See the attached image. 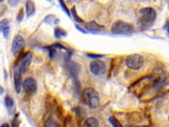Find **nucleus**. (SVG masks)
I'll use <instances>...</instances> for the list:
<instances>
[{
	"mask_svg": "<svg viewBox=\"0 0 169 127\" xmlns=\"http://www.w3.org/2000/svg\"><path fill=\"white\" fill-rule=\"evenodd\" d=\"M24 18V10H23V8L21 7L19 11V12L17 13V20L18 22H21V21H23Z\"/></svg>",
	"mask_w": 169,
	"mask_h": 127,
	"instance_id": "obj_22",
	"label": "nucleus"
},
{
	"mask_svg": "<svg viewBox=\"0 0 169 127\" xmlns=\"http://www.w3.org/2000/svg\"><path fill=\"white\" fill-rule=\"evenodd\" d=\"M70 70H71V73L72 75L75 77V76H78V73H79V66L78 64H77L75 62H71L70 63Z\"/></svg>",
	"mask_w": 169,
	"mask_h": 127,
	"instance_id": "obj_15",
	"label": "nucleus"
},
{
	"mask_svg": "<svg viewBox=\"0 0 169 127\" xmlns=\"http://www.w3.org/2000/svg\"><path fill=\"white\" fill-rule=\"evenodd\" d=\"M22 86L25 92L29 95H33L38 89L37 83L34 78H28L22 83Z\"/></svg>",
	"mask_w": 169,
	"mask_h": 127,
	"instance_id": "obj_8",
	"label": "nucleus"
},
{
	"mask_svg": "<svg viewBox=\"0 0 169 127\" xmlns=\"http://www.w3.org/2000/svg\"><path fill=\"white\" fill-rule=\"evenodd\" d=\"M26 15H27L28 17H33V16L35 14V12H36L35 4L33 1H32V0H27V2H26Z\"/></svg>",
	"mask_w": 169,
	"mask_h": 127,
	"instance_id": "obj_12",
	"label": "nucleus"
},
{
	"mask_svg": "<svg viewBox=\"0 0 169 127\" xmlns=\"http://www.w3.org/2000/svg\"><path fill=\"white\" fill-rule=\"evenodd\" d=\"M3 92H4V89L3 87L0 86V95H2L3 93Z\"/></svg>",
	"mask_w": 169,
	"mask_h": 127,
	"instance_id": "obj_25",
	"label": "nucleus"
},
{
	"mask_svg": "<svg viewBox=\"0 0 169 127\" xmlns=\"http://www.w3.org/2000/svg\"><path fill=\"white\" fill-rule=\"evenodd\" d=\"M84 28H85L89 31H93V32H99L102 31L104 29V26L98 24L96 21H89L86 23H84Z\"/></svg>",
	"mask_w": 169,
	"mask_h": 127,
	"instance_id": "obj_11",
	"label": "nucleus"
},
{
	"mask_svg": "<svg viewBox=\"0 0 169 127\" xmlns=\"http://www.w3.org/2000/svg\"><path fill=\"white\" fill-rule=\"evenodd\" d=\"M67 32L61 27H56L54 29V35L56 38H61V37H66L67 36Z\"/></svg>",
	"mask_w": 169,
	"mask_h": 127,
	"instance_id": "obj_14",
	"label": "nucleus"
},
{
	"mask_svg": "<svg viewBox=\"0 0 169 127\" xmlns=\"http://www.w3.org/2000/svg\"><path fill=\"white\" fill-rule=\"evenodd\" d=\"M12 127H19V121L18 120L17 117H15L12 121Z\"/></svg>",
	"mask_w": 169,
	"mask_h": 127,
	"instance_id": "obj_23",
	"label": "nucleus"
},
{
	"mask_svg": "<svg viewBox=\"0 0 169 127\" xmlns=\"http://www.w3.org/2000/svg\"><path fill=\"white\" fill-rule=\"evenodd\" d=\"M144 60L143 56L139 54H131L127 56L125 64L130 70H139L144 66Z\"/></svg>",
	"mask_w": 169,
	"mask_h": 127,
	"instance_id": "obj_4",
	"label": "nucleus"
},
{
	"mask_svg": "<svg viewBox=\"0 0 169 127\" xmlns=\"http://www.w3.org/2000/svg\"><path fill=\"white\" fill-rule=\"evenodd\" d=\"M75 26H76V29H77L78 31H79L80 32H81V33H84V34H87V32L85 30H84V29L81 28V26H78L77 25H76Z\"/></svg>",
	"mask_w": 169,
	"mask_h": 127,
	"instance_id": "obj_24",
	"label": "nucleus"
},
{
	"mask_svg": "<svg viewBox=\"0 0 169 127\" xmlns=\"http://www.w3.org/2000/svg\"><path fill=\"white\" fill-rule=\"evenodd\" d=\"M59 2L60 3V5H61V7L62 8V9L63 10V12H64L67 15H68V17H71V15H70V11H69L67 7L66 6V5L64 2V1H63V0H59Z\"/></svg>",
	"mask_w": 169,
	"mask_h": 127,
	"instance_id": "obj_20",
	"label": "nucleus"
},
{
	"mask_svg": "<svg viewBox=\"0 0 169 127\" xmlns=\"http://www.w3.org/2000/svg\"><path fill=\"white\" fill-rule=\"evenodd\" d=\"M99 122L94 117H89L84 122V127H98Z\"/></svg>",
	"mask_w": 169,
	"mask_h": 127,
	"instance_id": "obj_13",
	"label": "nucleus"
},
{
	"mask_svg": "<svg viewBox=\"0 0 169 127\" xmlns=\"http://www.w3.org/2000/svg\"><path fill=\"white\" fill-rule=\"evenodd\" d=\"M82 97L84 102L89 108L97 109L100 105V98L98 93L93 87H87L83 90Z\"/></svg>",
	"mask_w": 169,
	"mask_h": 127,
	"instance_id": "obj_1",
	"label": "nucleus"
},
{
	"mask_svg": "<svg viewBox=\"0 0 169 127\" xmlns=\"http://www.w3.org/2000/svg\"><path fill=\"white\" fill-rule=\"evenodd\" d=\"M0 31L5 39L8 38L10 33V23L8 19H3L0 21Z\"/></svg>",
	"mask_w": 169,
	"mask_h": 127,
	"instance_id": "obj_10",
	"label": "nucleus"
},
{
	"mask_svg": "<svg viewBox=\"0 0 169 127\" xmlns=\"http://www.w3.org/2000/svg\"><path fill=\"white\" fill-rule=\"evenodd\" d=\"M22 73H21L19 66L17 64H15L13 68V79H14V86L15 91L17 93L21 92V87L23 83V77Z\"/></svg>",
	"mask_w": 169,
	"mask_h": 127,
	"instance_id": "obj_9",
	"label": "nucleus"
},
{
	"mask_svg": "<svg viewBox=\"0 0 169 127\" xmlns=\"http://www.w3.org/2000/svg\"><path fill=\"white\" fill-rule=\"evenodd\" d=\"M4 101H5V106H6V107L7 109H11L13 107V106L14 105V101H13V99L9 95H6L5 97V99H4Z\"/></svg>",
	"mask_w": 169,
	"mask_h": 127,
	"instance_id": "obj_18",
	"label": "nucleus"
},
{
	"mask_svg": "<svg viewBox=\"0 0 169 127\" xmlns=\"http://www.w3.org/2000/svg\"><path fill=\"white\" fill-rule=\"evenodd\" d=\"M3 2V0H0V2Z\"/></svg>",
	"mask_w": 169,
	"mask_h": 127,
	"instance_id": "obj_28",
	"label": "nucleus"
},
{
	"mask_svg": "<svg viewBox=\"0 0 169 127\" xmlns=\"http://www.w3.org/2000/svg\"><path fill=\"white\" fill-rule=\"evenodd\" d=\"M87 56L89 58H91V59H94V60H98V59H99V58H101L104 56L103 54H94V53H88V54H87Z\"/></svg>",
	"mask_w": 169,
	"mask_h": 127,
	"instance_id": "obj_21",
	"label": "nucleus"
},
{
	"mask_svg": "<svg viewBox=\"0 0 169 127\" xmlns=\"http://www.w3.org/2000/svg\"><path fill=\"white\" fill-rule=\"evenodd\" d=\"M140 23L143 26H151L156 17L155 10L152 7H144L140 9Z\"/></svg>",
	"mask_w": 169,
	"mask_h": 127,
	"instance_id": "obj_3",
	"label": "nucleus"
},
{
	"mask_svg": "<svg viewBox=\"0 0 169 127\" xmlns=\"http://www.w3.org/2000/svg\"><path fill=\"white\" fill-rule=\"evenodd\" d=\"M32 59H33V53L31 52H26L21 56L19 60L17 63L20 70L22 73H25L29 69Z\"/></svg>",
	"mask_w": 169,
	"mask_h": 127,
	"instance_id": "obj_7",
	"label": "nucleus"
},
{
	"mask_svg": "<svg viewBox=\"0 0 169 127\" xmlns=\"http://www.w3.org/2000/svg\"><path fill=\"white\" fill-rule=\"evenodd\" d=\"M25 47V41L22 36L17 35H16L12 42L11 51L15 58L19 56L23 52Z\"/></svg>",
	"mask_w": 169,
	"mask_h": 127,
	"instance_id": "obj_5",
	"label": "nucleus"
},
{
	"mask_svg": "<svg viewBox=\"0 0 169 127\" xmlns=\"http://www.w3.org/2000/svg\"><path fill=\"white\" fill-rule=\"evenodd\" d=\"M89 70L94 76H101L107 71V66L103 60H94L90 63Z\"/></svg>",
	"mask_w": 169,
	"mask_h": 127,
	"instance_id": "obj_6",
	"label": "nucleus"
},
{
	"mask_svg": "<svg viewBox=\"0 0 169 127\" xmlns=\"http://www.w3.org/2000/svg\"><path fill=\"white\" fill-rule=\"evenodd\" d=\"M48 1H52V0H48Z\"/></svg>",
	"mask_w": 169,
	"mask_h": 127,
	"instance_id": "obj_29",
	"label": "nucleus"
},
{
	"mask_svg": "<svg viewBox=\"0 0 169 127\" xmlns=\"http://www.w3.org/2000/svg\"><path fill=\"white\" fill-rule=\"evenodd\" d=\"M71 15L73 16V19H75V21H76V22L79 23H82L84 22L83 20L81 18L79 17V16H78V15L77 13V12H76V7H75V6H73L71 8Z\"/></svg>",
	"mask_w": 169,
	"mask_h": 127,
	"instance_id": "obj_17",
	"label": "nucleus"
},
{
	"mask_svg": "<svg viewBox=\"0 0 169 127\" xmlns=\"http://www.w3.org/2000/svg\"><path fill=\"white\" fill-rule=\"evenodd\" d=\"M134 31L135 28L134 25L122 21H116L111 27V31L115 35H128L133 33Z\"/></svg>",
	"mask_w": 169,
	"mask_h": 127,
	"instance_id": "obj_2",
	"label": "nucleus"
},
{
	"mask_svg": "<svg viewBox=\"0 0 169 127\" xmlns=\"http://www.w3.org/2000/svg\"><path fill=\"white\" fill-rule=\"evenodd\" d=\"M108 120L113 127H123V126L120 123V122L113 116H110Z\"/></svg>",
	"mask_w": 169,
	"mask_h": 127,
	"instance_id": "obj_19",
	"label": "nucleus"
},
{
	"mask_svg": "<svg viewBox=\"0 0 169 127\" xmlns=\"http://www.w3.org/2000/svg\"><path fill=\"white\" fill-rule=\"evenodd\" d=\"M44 127H62V126L56 120L50 118L45 122Z\"/></svg>",
	"mask_w": 169,
	"mask_h": 127,
	"instance_id": "obj_16",
	"label": "nucleus"
},
{
	"mask_svg": "<svg viewBox=\"0 0 169 127\" xmlns=\"http://www.w3.org/2000/svg\"><path fill=\"white\" fill-rule=\"evenodd\" d=\"M0 127H10V126L7 123H3V125H1V126Z\"/></svg>",
	"mask_w": 169,
	"mask_h": 127,
	"instance_id": "obj_26",
	"label": "nucleus"
},
{
	"mask_svg": "<svg viewBox=\"0 0 169 127\" xmlns=\"http://www.w3.org/2000/svg\"><path fill=\"white\" fill-rule=\"evenodd\" d=\"M137 127H149L148 126H137Z\"/></svg>",
	"mask_w": 169,
	"mask_h": 127,
	"instance_id": "obj_27",
	"label": "nucleus"
}]
</instances>
